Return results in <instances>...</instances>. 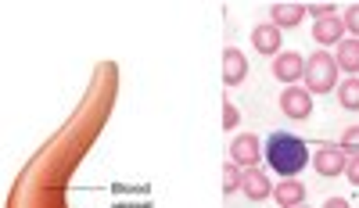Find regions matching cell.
Instances as JSON below:
<instances>
[{"label": "cell", "instance_id": "obj_1", "mask_svg": "<svg viewBox=\"0 0 359 208\" xmlns=\"http://www.w3.org/2000/svg\"><path fill=\"white\" fill-rule=\"evenodd\" d=\"M262 158H266L269 169L280 176V180H291V176H298V172L309 165V147H306V140L298 137V133H284V130H277V133H269V137H266V144H262Z\"/></svg>", "mask_w": 359, "mask_h": 208}, {"label": "cell", "instance_id": "obj_2", "mask_svg": "<svg viewBox=\"0 0 359 208\" xmlns=\"http://www.w3.org/2000/svg\"><path fill=\"white\" fill-rule=\"evenodd\" d=\"M338 86V62L327 50H316L306 62V90L309 94H331Z\"/></svg>", "mask_w": 359, "mask_h": 208}, {"label": "cell", "instance_id": "obj_3", "mask_svg": "<svg viewBox=\"0 0 359 208\" xmlns=\"http://www.w3.org/2000/svg\"><path fill=\"white\" fill-rule=\"evenodd\" d=\"M280 111L291 118V123H306V118L313 115V94L306 90V86H287V90L280 94Z\"/></svg>", "mask_w": 359, "mask_h": 208}, {"label": "cell", "instance_id": "obj_4", "mask_svg": "<svg viewBox=\"0 0 359 208\" xmlns=\"http://www.w3.org/2000/svg\"><path fill=\"white\" fill-rule=\"evenodd\" d=\"M259 158H262L259 137H252V133L233 137V144H230V162H233V165H241V169H259Z\"/></svg>", "mask_w": 359, "mask_h": 208}, {"label": "cell", "instance_id": "obj_5", "mask_svg": "<svg viewBox=\"0 0 359 208\" xmlns=\"http://www.w3.org/2000/svg\"><path fill=\"white\" fill-rule=\"evenodd\" d=\"M345 165H348V151H345V147H338V144H323V147H316L313 169H316L320 176H338V172H345Z\"/></svg>", "mask_w": 359, "mask_h": 208}, {"label": "cell", "instance_id": "obj_6", "mask_svg": "<svg viewBox=\"0 0 359 208\" xmlns=\"http://www.w3.org/2000/svg\"><path fill=\"white\" fill-rule=\"evenodd\" d=\"M273 76L287 86H294L298 79H306V57L302 54H294V50H280L273 57Z\"/></svg>", "mask_w": 359, "mask_h": 208}, {"label": "cell", "instance_id": "obj_7", "mask_svg": "<svg viewBox=\"0 0 359 208\" xmlns=\"http://www.w3.org/2000/svg\"><path fill=\"white\" fill-rule=\"evenodd\" d=\"M280 29L273 25V22H262V25H255L252 29V47L259 50V54H269V57H277L280 54Z\"/></svg>", "mask_w": 359, "mask_h": 208}, {"label": "cell", "instance_id": "obj_8", "mask_svg": "<svg viewBox=\"0 0 359 208\" xmlns=\"http://www.w3.org/2000/svg\"><path fill=\"white\" fill-rule=\"evenodd\" d=\"M309 4H298V0H287V4H269V22L277 29H294L298 22L306 18Z\"/></svg>", "mask_w": 359, "mask_h": 208}, {"label": "cell", "instance_id": "obj_9", "mask_svg": "<svg viewBox=\"0 0 359 208\" xmlns=\"http://www.w3.org/2000/svg\"><path fill=\"white\" fill-rule=\"evenodd\" d=\"M245 197L248 201H266V197H273V180L262 172V169H245V183H241Z\"/></svg>", "mask_w": 359, "mask_h": 208}, {"label": "cell", "instance_id": "obj_10", "mask_svg": "<svg viewBox=\"0 0 359 208\" xmlns=\"http://www.w3.org/2000/svg\"><path fill=\"white\" fill-rule=\"evenodd\" d=\"M245 76H248V57L237 47H226L223 50V83L237 86V83H245Z\"/></svg>", "mask_w": 359, "mask_h": 208}, {"label": "cell", "instance_id": "obj_11", "mask_svg": "<svg viewBox=\"0 0 359 208\" xmlns=\"http://www.w3.org/2000/svg\"><path fill=\"white\" fill-rule=\"evenodd\" d=\"M348 33L345 29V18H320L316 25H313V40L320 43V47H331V43H341V36Z\"/></svg>", "mask_w": 359, "mask_h": 208}, {"label": "cell", "instance_id": "obj_12", "mask_svg": "<svg viewBox=\"0 0 359 208\" xmlns=\"http://www.w3.org/2000/svg\"><path fill=\"white\" fill-rule=\"evenodd\" d=\"M273 201H277L280 208H298V204L306 201V183L294 180V176H291V180H280V183L273 187Z\"/></svg>", "mask_w": 359, "mask_h": 208}, {"label": "cell", "instance_id": "obj_13", "mask_svg": "<svg viewBox=\"0 0 359 208\" xmlns=\"http://www.w3.org/2000/svg\"><path fill=\"white\" fill-rule=\"evenodd\" d=\"M334 62H338V69L348 72V76L359 72V40H355V36H345V40L338 43V57H334Z\"/></svg>", "mask_w": 359, "mask_h": 208}, {"label": "cell", "instance_id": "obj_14", "mask_svg": "<svg viewBox=\"0 0 359 208\" xmlns=\"http://www.w3.org/2000/svg\"><path fill=\"white\" fill-rule=\"evenodd\" d=\"M338 104L345 111H359V76H348L341 86H338Z\"/></svg>", "mask_w": 359, "mask_h": 208}, {"label": "cell", "instance_id": "obj_15", "mask_svg": "<svg viewBox=\"0 0 359 208\" xmlns=\"http://www.w3.org/2000/svg\"><path fill=\"white\" fill-rule=\"evenodd\" d=\"M241 183H245V172H241V165H223V194H233V190H241Z\"/></svg>", "mask_w": 359, "mask_h": 208}, {"label": "cell", "instance_id": "obj_16", "mask_svg": "<svg viewBox=\"0 0 359 208\" xmlns=\"http://www.w3.org/2000/svg\"><path fill=\"white\" fill-rule=\"evenodd\" d=\"M341 147H345L348 155H359V126H348L341 133Z\"/></svg>", "mask_w": 359, "mask_h": 208}, {"label": "cell", "instance_id": "obj_17", "mask_svg": "<svg viewBox=\"0 0 359 208\" xmlns=\"http://www.w3.org/2000/svg\"><path fill=\"white\" fill-rule=\"evenodd\" d=\"M341 18H345V29H348V33L359 40V4H352V8H348Z\"/></svg>", "mask_w": 359, "mask_h": 208}, {"label": "cell", "instance_id": "obj_18", "mask_svg": "<svg viewBox=\"0 0 359 208\" xmlns=\"http://www.w3.org/2000/svg\"><path fill=\"white\" fill-rule=\"evenodd\" d=\"M237 118H241V115H237V108L230 104V97H223V130H233Z\"/></svg>", "mask_w": 359, "mask_h": 208}, {"label": "cell", "instance_id": "obj_19", "mask_svg": "<svg viewBox=\"0 0 359 208\" xmlns=\"http://www.w3.org/2000/svg\"><path fill=\"white\" fill-rule=\"evenodd\" d=\"M334 8H338V4H309V15H313L316 22H320V18H334V15H338Z\"/></svg>", "mask_w": 359, "mask_h": 208}, {"label": "cell", "instance_id": "obj_20", "mask_svg": "<svg viewBox=\"0 0 359 208\" xmlns=\"http://www.w3.org/2000/svg\"><path fill=\"white\" fill-rule=\"evenodd\" d=\"M345 176H348V183H355V187H359V155H348Z\"/></svg>", "mask_w": 359, "mask_h": 208}, {"label": "cell", "instance_id": "obj_21", "mask_svg": "<svg viewBox=\"0 0 359 208\" xmlns=\"http://www.w3.org/2000/svg\"><path fill=\"white\" fill-rule=\"evenodd\" d=\"M323 208H352V204H348L345 197H327V201H323Z\"/></svg>", "mask_w": 359, "mask_h": 208}, {"label": "cell", "instance_id": "obj_22", "mask_svg": "<svg viewBox=\"0 0 359 208\" xmlns=\"http://www.w3.org/2000/svg\"><path fill=\"white\" fill-rule=\"evenodd\" d=\"M298 208H306V204H298Z\"/></svg>", "mask_w": 359, "mask_h": 208}]
</instances>
